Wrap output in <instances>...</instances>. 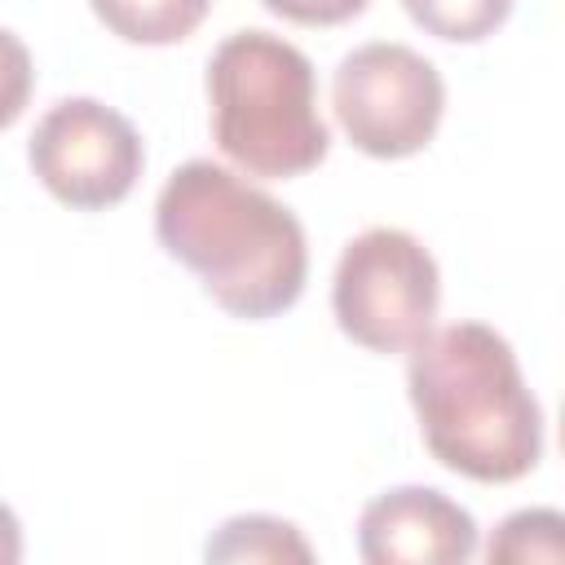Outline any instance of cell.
<instances>
[{
  "label": "cell",
  "instance_id": "6da1fadb",
  "mask_svg": "<svg viewBox=\"0 0 565 565\" xmlns=\"http://www.w3.org/2000/svg\"><path fill=\"white\" fill-rule=\"evenodd\" d=\"M154 234L230 318H278L305 291L309 243L296 212L212 159H190L163 181Z\"/></svg>",
  "mask_w": 565,
  "mask_h": 565
},
{
  "label": "cell",
  "instance_id": "7a4b0ae2",
  "mask_svg": "<svg viewBox=\"0 0 565 565\" xmlns=\"http://www.w3.org/2000/svg\"><path fill=\"white\" fill-rule=\"evenodd\" d=\"M406 353V393L441 468L481 486L521 481L539 468L543 406L494 327L450 322Z\"/></svg>",
  "mask_w": 565,
  "mask_h": 565
},
{
  "label": "cell",
  "instance_id": "3957f363",
  "mask_svg": "<svg viewBox=\"0 0 565 565\" xmlns=\"http://www.w3.org/2000/svg\"><path fill=\"white\" fill-rule=\"evenodd\" d=\"M207 102L216 150L247 177H305L331 150L313 62L282 35L256 26L225 35L207 57Z\"/></svg>",
  "mask_w": 565,
  "mask_h": 565
},
{
  "label": "cell",
  "instance_id": "277c9868",
  "mask_svg": "<svg viewBox=\"0 0 565 565\" xmlns=\"http://www.w3.org/2000/svg\"><path fill=\"white\" fill-rule=\"evenodd\" d=\"M441 274L433 252L397 225H371L344 243L331 278L335 327L371 353H406L433 331Z\"/></svg>",
  "mask_w": 565,
  "mask_h": 565
},
{
  "label": "cell",
  "instance_id": "5b68a950",
  "mask_svg": "<svg viewBox=\"0 0 565 565\" xmlns=\"http://www.w3.org/2000/svg\"><path fill=\"white\" fill-rule=\"evenodd\" d=\"M331 110L344 137L371 159L419 154L446 110L441 71L397 40H371L340 57Z\"/></svg>",
  "mask_w": 565,
  "mask_h": 565
},
{
  "label": "cell",
  "instance_id": "8992f818",
  "mask_svg": "<svg viewBox=\"0 0 565 565\" xmlns=\"http://www.w3.org/2000/svg\"><path fill=\"white\" fill-rule=\"evenodd\" d=\"M26 159L57 203L102 212L132 194L146 168V146L132 119L115 106L97 97H62L40 115Z\"/></svg>",
  "mask_w": 565,
  "mask_h": 565
},
{
  "label": "cell",
  "instance_id": "52a82bcc",
  "mask_svg": "<svg viewBox=\"0 0 565 565\" xmlns=\"http://www.w3.org/2000/svg\"><path fill=\"white\" fill-rule=\"evenodd\" d=\"M366 565H463L477 556V521L433 486H393L358 516Z\"/></svg>",
  "mask_w": 565,
  "mask_h": 565
},
{
  "label": "cell",
  "instance_id": "ba28073f",
  "mask_svg": "<svg viewBox=\"0 0 565 565\" xmlns=\"http://www.w3.org/2000/svg\"><path fill=\"white\" fill-rule=\"evenodd\" d=\"M88 4L110 35L146 49L181 44L185 35L199 31V22L212 9V0H88Z\"/></svg>",
  "mask_w": 565,
  "mask_h": 565
},
{
  "label": "cell",
  "instance_id": "9c48e42d",
  "mask_svg": "<svg viewBox=\"0 0 565 565\" xmlns=\"http://www.w3.org/2000/svg\"><path fill=\"white\" fill-rule=\"evenodd\" d=\"M207 561H313V547L282 516H230L203 547Z\"/></svg>",
  "mask_w": 565,
  "mask_h": 565
},
{
  "label": "cell",
  "instance_id": "30bf717a",
  "mask_svg": "<svg viewBox=\"0 0 565 565\" xmlns=\"http://www.w3.org/2000/svg\"><path fill=\"white\" fill-rule=\"evenodd\" d=\"M516 0H402V9L411 13L415 26H424L437 40L450 44H481L490 40Z\"/></svg>",
  "mask_w": 565,
  "mask_h": 565
},
{
  "label": "cell",
  "instance_id": "8fae6325",
  "mask_svg": "<svg viewBox=\"0 0 565 565\" xmlns=\"http://www.w3.org/2000/svg\"><path fill=\"white\" fill-rule=\"evenodd\" d=\"M565 516L556 508H521L499 521V530L486 543L490 561H561L565 556Z\"/></svg>",
  "mask_w": 565,
  "mask_h": 565
},
{
  "label": "cell",
  "instance_id": "7c38bea8",
  "mask_svg": "<svg viewBox=\"0 0 565 565\" xmlns=\"http://www.w3.org/2000/svg\"><path fill=\"white\" fill-rule=\"evenodd\" d=\"M31 88H35L31 49L9 26H0V132L22 119V110L31 102Z\"/></svg>",
  "mask_w": 565,
  "mask_h": 565
},
{
  "label": "cell",
  "instance_id": "4fadbf2b",
  "mask_svg": "<svg viewBox=\"0 0 565 565\" xmlns=\"http://www.w3.org/2000/svg\"><path fill=\"white\" fill-rule=\"evenodd\" d=\"M274 18L296 22V26H340L358 18L371 0H260Z\"/></svg>",
  "mask_w": 565,
  "mask_h": 565
},
{
  "label": "cell",
  "instance_id": "5bb4252c",
  "mask_svg": "<svg viewBox=\"0 0 565 565\" xmlns=\"http://www.w3.org/2000/svg\"><path fill=\"white\" fill-rule=\"evenodd\" d=\"M22 561V525L9 503H0V565Z\"/></svg>",
  "mask_w": 565,
  "mask_h": 565
}]
</instances>
